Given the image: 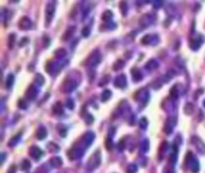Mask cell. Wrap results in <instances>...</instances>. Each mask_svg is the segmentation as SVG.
Returning <instances> with one entry per match:
<instances>
[{"mask_svg":"<svg viewBox=\"0 0 205 173\" xmlns=\"http://www.w3.org/2000/svg\"><path fill=\"white\" fill-rule=\"evenodd\" d=\"M171 96H174V98H177V85L173 87V89L171 90Z\"/></svg>","mask_w":205,"mask_h":173,"instance_id":"obj_32","label":"cell"},{"mask_svg":"<svg viewBox=\"0 0 205 173\" xmlns=\"http://www.w3.org/2000/svg\"><path fill=\"white\" fill-rule=\"evenodd\" d=\"M15 37H16V35L15 34H11V36L8 37L10 40H8V45H10V47H13V43H15Z\"/></svg>","mask_w":205,"mask_h":173,"instance_id":"obj_31","label":"cell"},{"mask_svg":"<svg viewBox=\"0 0 205 173\" xmlns=\"http://www.w3.org/2000/svg\"><path fill=\"white\" fill-rule=\"evenodd\" d=\"M132 75H133V81L135 82H139L140 79H142V72L139 71L138 69H133L132 70Z\"/></svg>","mask_w":205,"mask_h":173,"instance_id":"obj_15","label":"cell"},{"mask_svg":"<svg viewBox=\"0 0 205 173\" xmlns=\"http://www.w3.org/2000/svg\"><path fill=\"white\" fill-rule=\"evenodd\" d=\"M203 104H204V106H205V100H204V102H203Z\"/></svg>","mask_w":205,"mask_h":173,"instance_id":"obj_45","label":"cell"},{"mask_svg":"<svg viewBox=\"0 0 205 173\" xmlns=\"http://www.w3.org/2000/svg\"><path fill=\"white\" fill-rule=\"evenodd\" d=\"M35 173H48V168H47V166L46 165H42V166H40Z\"/></svg>","mask_w":205,"mask_h":173,"instance_id":"obj_20","label":"cell"},{"mask_svg":"<svg viewBox=\"0 0 205 173\" xmlns=\"http://www.w3.org/2000/svg\"><path fill=\"white\" fill-rule=\"evenodd\" d=\"M49 164H50L53 167H60V166H61V164H63V161H61V159H60V158L55 156V158H52V159H50Z\"/></svg>","mask_w":205,"mask_h":173,"instance_id":"obj_11","label":"cell"},{"mask_svg":"<svg viewBox=\"0 0 205 173\" xmlns=\"http://www.w3.org/2000/svg\"><path fill=\"white\" fill-rule=\"evenodd\" d=\"M113 18V13L110 12V11H106L104 13H103V19L104 21H110Z\"/></svg>","mask_w":205,"mask_h":173,"instance_id":"obj_21","label":"cell"},{"mask_svg":"<svg viewBox=\"0 0 205 173\" xmlns=\"http://www.w3.org/2000/svg\"><path fill=\"white\" fill-rule=\"evenodd\" d=\"M94 138H95L94 134H93V132H88V134H85V135L83 136L82 142H84V145H85V147H89V145L91 144V142L94 141Z\"/></svg>","mask_w":205,"mask_h":173,"instance_id":"obj_8","label":"cell"},{"mask_svg":"<svg viewBox=\"0 0 205 173\" xmlns=\"http://www.w3.org/2000/svg\"><path fill=\"white\" fill-rule=\"evenodd\" d=\"M151 23H152V16H151V15H145V16H143L142 19H140V25H142V27H148V25H150Z\"/></svg>","mask_w":205,"mask_h":173,"instance_id":"obj_10","label":"cell"},{"mask_svg":"<svg viewBox=\"0 0 205 173\" xmlns=\"http://www.w3.org/2000/svg\"><path fill=\"white\" fill-rule=\"evenodd\" d=\"M66 105H68V108H73V101H72L71 99H68Z\"/></svg>","mask_w":205,"mask_h":173,"instance_id":"obj_40","label":"cell"},{"mask_svg":"<svg viewBox=\"0 0 205 173\" xmlns=\"http://www.w3.org/2000/svg\"><path fill=\"white\" fill-rule=\"evenodd\" d=\"M100 164H101V154H100V151H95L90 156V159L86 164V167L89 171H94L95 168H97L100 166Z\"/></svg>","mask_w":205,"mask_h":173,"instance_id":"obj_1","label":"cell"},{"mask_svg":"<svg viewBox=\"0 0 205 173\" xmlns=\"http://www.w3.org/2000/svg\"><path fill=\"white\" fill-rule=\"evenodd\" d=\"M30 155L34 158L35 160H38V159L42 156V150H41L38 147L33 145V147L30 148Z\"/></svg>","mask_w":205,"mask_h":173,"instance_id":"obj_7","label":"cell"},{"mask_svg":"<svg viewBox=\"0 0 205 173\" xmlns=\"http://www.w3.org/2000/svg\"><path fill=\"white\" fill-rule=\"evenodd\" d=\"M122 65H124V63H122L121 60H118V62L114 64V70H120L122 68Z\"/></svg>","mask_w":205,"mask_h":173,"instance_id":"obj_30","label":"cell"},{"mask_svg":"<svg viewBox=\"0 0 205 173\" xmlns=\"http://www.w3.org/2000/svg\"><path fill=\"white\" fill-rule=\"evenodd\" d=\"M36 93H37L36 88H35V87H30V88H29V90H28V93H27V96H28V99H30V100H34L35 96H36Z\"/></svg>","mask_w":205,"mask_h":173,"instance_id":"obj_14","label":"cell"},{"mask_svg":"<svg viewBox=\"0 0 205 173\" xmlns=\"http://www.w3.org/2000/svg\"><path fill=\"white\" fill-rule=\"evenodd\" d=\"M13 84V76L12 75H8V78H7V82H6V87L7 88H11Z\"/></svg>","mask_w":205,"mask_h":173,"instance_id":"obj_29","label":"cell"},{"mask_svg":"<svg viewBox=\"0 0 205 173\" xmlns=\"http://www.w3.org/2000/svg\"><path fill=\"white\" fill-rule=\"evenodd\" d=\"M114 84H115L116 87H119V88H124V87L126 85V77H125L124 75L118 76V77L115 78V81H114Z\"/></svg>","mask_w":205,"mask_h":173,"instance_id":"obj_9","label":"cell"},{"mask_svg":"<svg viewBox=\"0 0 205 173\" xmlns=\"http://www.w3.org/2000/svg\"><path fill=\"white\" fill-rule=\"evenodd\" d=\"M54 113L63 114V107H61L60 104H55V106H54Z\"/></svg>","mask_w":205,"mask_h":173,"instance_id":"obj_27","label":"cell"},{"mask_svg":"<svg viewBox=\"0 0 205 173\" xmlns=\"http://www.w3.org/2000/svg\"><path fill=\"white\" fill-rule=\"evenodd\" d=\"M140 124H142V128L145 129V128H146V119H142V120H140Z\"/></svg>","mask_w":205,"mask_h":173,"instance_id":"obj_39","label":"cell"},{"mask_svg":"<svg viewBox=\"0 0 205 173\" xmlns=\"http://www.w3.org/2000/svg\"><path fill=\"white\" fill-rule=\"evenodd\" d=\"M46 135H47V130H46L43 126L38 128V130H37V132H36V137L38 139H43L46 137Z\"/></svg>","mask_w":205,"mask_h":173,"instance_id":"obj_12","label":"cell"},{"mask_svg":"<svg viewBox=\"0 0 205 173\" xmlns=\"http://www.w3.org/2000/svg\"><path fill=\"white\" fill-rule=\"evenodd\" d=\"M18 106H19L21 108H23V109L27 108V101H25V100H19V101H18Z\"/></svg>","mask_w":205,"mask_h":173,"instance_id":"obj_33","label":"cell"},{"mask_svg":"<svg viewBox=\"0 0 205 173\" xmlns=\"http://www.w3.org/2000/svg\"><path fill=\"white\" fill-rule=\"evenodd\" d=\"M29 167H30V162H29L28 160H23V162H22V165H21V168L25 171V170H28Z\"/></svg>","mask_w":205,"mask_h":173,"instance_id":"obj_26","label":"cell"},{"mask_svg":"<svg viewBox=\"0 0 205 173\" xmlns=\"http://www.w3.org/2000/svg\"><path fill=\"white\" fill-rule=\"evenodd\" d=\"M89 34H90L89 28H84V30H83V36H88Z\"/></svg>","mask_w":205,"mask_h":173,"instance_id":"obj_38","label":"cell"},{"mask_svg":"<svg viewBox=\"0 0 205 173\" xmlns=\"http://www.w3.org/2000/svg\"><path fill=\"white\" fill-rule=\"evenodd\" d=\"M76 87H77V82H74V81H72V79H67V81L63 84L61 90L65 91V93H70V91H72Z\"/></svg>","mask_w":205,"mask_h":173,"instance_id":"obj_4","label":"cell"},{"mask_svg":"<svg viewBox=\"0 0 205 173\" xmlns=\"http://www.w3.org/2000/svg\"><path fill=\"white\" fill-rule=\"evenodd\" d=\"M100 60H101L100 52H99V51H94V52L91 53V55L88 58L86 64H88L89 66H95V65H97V64L100 63Z\"/></svg>","mask_w":205,"mask_h":173,"instance_id":"obj_3","label":"cell"},{"mask_svg":"<svg viewBox=\"0 0 205 173\" xmlns=\"http://www.w3.org/2000/svg\"><path fill=\"white\" fill-rule=\"evenodd\" d=\"M191 170H192V172L194 173H197L198 170H199V164H198V161L196 159H193V164L191 165Z\"/></svg>","mask_w":205,"mask_h":173,"instance_id":"obj_18","label":"cell"},{"mask_svg":"<svg viewBox=\"0 0 205 173\" xmlns=\"http://www.w3.org/2000/svg\"><path fill=\"white\" fill-rule=\"evenodd\" d=\"M73 33H74V28L72 27V28H70L67 32L64 34V36H63V40H67V38H70V37L72 36V34H73Z\"/></svg>","mask_w":205,"mask_h":173,"instance_id":"obj_19","label":"cell"},{"mask_svg":"<svg viewBox=\"0 0 205 173\" xmlns=\"http://www.w3.org/2000/svg\"><path fill=\"white\" fill-rule=\"evenodd\" d=\"M5 161V154L2 153V159H1V162H4Z\"/></svg>","mask_w":205,"mask_h":173,"instance_id":"obj_44","label":"cell"},{"mask_svg":"<svg viewBox=\"0 0 205 173\" xmlns=\"http://www.w3.org/2000/svg\"><path fill=\"white\" fill-rule=\"evenodd\" d=\"M85 120H86V123H88V124H91V123H93V120H94V118H93V115H91V114H88Z\"/></svg>","mask_w":205,"mask_h":173,"instance_id":"obj_37","label":"cell"},{"mask_svg":"<svg viewBox=\"0 0 205 173\" xmlns=\"http://www.w3.org/2000/svg\"><path fill=\"white\" fill-rule=\"evenodd\" d=\"M83 149H80L79 147H73L70 151H68V156L71 159H77V158H80L83 155Z\"/></svg>","mask_w":205,"mask_h":173,"instance_id":"obj_6","label":"cell"},{"mask_svg":"<svg viewBox=\"0 0 205 173\" xmlns=\"http://www.w3.org/2000/svg\"><path fill=\"white\" fill-rule=\"evenodd\" d=\"M21 136H22L21 134H17V136H16V137H13V138L11 139V142H10V145H11V147H13V145H16V143H17V141H19V139H21Z\"/></svg>","mask_w":205,"mask_h":173,"instance_id":"obj_25","label":"cell"},{"mask_svg":"<svg viewBox=\"0 0 205 173\" xmlns=\"http://www.w3.org/2000/svg\"><path fill=\"white\" fill-rule=\"evenodd\" d=\"M164 173H174V171H171V170H166V172Z\"/></svg>","mask_w":205,"mask_h":173,"instance_id":"obj_43","label":"cell"},{"mask_svg":"<svg viewBox=\"0 0 205 173\" xmlns=\"http://www.w3.org/2000/svg\"><path fill=\"white\" fill-rule=\"evenodd\" d=\"M54 12H55V1H52V2H49L47 5V10H46V25H48L52 22Z\"/></svg>","mask_w":205,"mask_h":173,"instance_id":"obj_2","label":"cell"},{"mask_svg":"<svg viewBox=\"0 0 205 173\" xmlns=\"http://www.w3.org/2000/svg\"><path fill=\"white\" fill-rule=\"evenodd\" d=\"M157 66H158V63H157L156 60H154V59L150 60V62L146 64V69L148 70H154V69H156Z\"/></svg>","mask_w":205,"mask_h":173,"instance_id":"obj_16","label":"cell"},{"mask_svg":"<svg viewBox=\"0 0 205 173\" xmlns=\"http://www.w3.org/2000/svg\"><path fill=\"white\" fill-rule=\"evenodd\" d=\"M151 35H146V36H144L143 37V40H142V43L143 45H149V43H151Z\"/></svg>","mask_w":205,"mask_h":173,"instance_id":"obj_22","label":"cell"},{"mask_svg":"<svg viewBox=\"0 0 205 173\" xmlns=\"http://www.w3.org/2000/svg\"><path fill=\"white\" fill-rule=\"evenodd\" d=\"M137 166L135 164H131L129 167H127V173H137Z\"/></svg>","mask_w":205,"mask_h":173,"instance_id":"obj_24","label":"cell"},{"mask_svg":"<svg viewBox=\"0 0 205 173\" xmlns=\"http://www.w3.org/2000/svg\"><path fill=\"white\" fill-rule=\"evenodd\" d=\"M190 108H193L192 105L187 104L186 105V107H185V113H186V114H190V113H191V112H190Z\"/></svg>","mask_w":205,"mask_h":173,"instance_id":"obj_36","label":"cell"},{"mask_svg":"<svg viewBox=\"0 0 205 173\" xmlns=\"http://www.w3.org/2000/svg\"><path fill=\"white\" fill-rule=\"evenodd\" d=\"M148 148H149V145H148V141H144V142H143V145H142V150H143V151H146V150H148Z\"/></svg>","mask_w":205,"mask_h":173,"instance_id":"obj_34","label":"cell"},{"mask_svg":"<svg viewBox=\"0 0 205 173\" xmlns=\"http://www.w3.org/2000/svg\"><path fill=\"white\" fill-rule=\"evenodd\" d=\"M107 148H108V149H112V139L110 138L107 139Z\"/></svg>","mask_w":205,"mask_h":173,"instance_id":"obj_41","label":"cell"},{"mask_svg":"<svg viewBox=\"0 0 205 173\" xmlns=\"http://www.w3.org/2000/svg\"><path fill=\"white\" fill-rule=\"evenodd\" d=\"M55 57L57 58H65L66 57V51L64 48H60V49L55 51Z\"/></svg>","mask_w":205,"mask_h":173,"instance_id":"obj_17","label":"cell"},{"mask_svg":"<svg viewBox=\"0 0 205 173\" xmlns=\"http://www.w3.org/2000/svg\"><path fill=\"white\" fill-rule=\"evenodd\" d=\"M18 25H19V28H21L22 30H28V29L31 28L33 24H31L30 18H28V17H22L21 21H19V23H18Z\"/></svg>","mask_w":205,"mask_h":173,"instance_id":"obj_5","label":"cell"},{"mask_svg":"<svg viewBox=\"0 0 205 173\" xmlns=\"http://www.w3.org/2000/svg\"><path fill=\"white\" fill-rule=\"evenodd\" d=\"M203 41H204V37L203 36H200V38L197 41L196 38H193L192 40V42H191V47L193 48V49H198V47H199V45L200 43H203Z\"/></svg>","mask_w":205,"mask_h":173,"instance_id":"obj_13","label":"cell"},{"mask_svg":"<svg viewBox=\"0 0 205 173\" xmlns=\"http://www.w3.org/2000/svg\"><path fill=\"white\" fill-rule=\"evenodd\" d=\"M110 95H112L110 90H106V91H103V94H102V101H106V100H108V99L110 98Z\"/></svg>","mask_w":205,"mask_h":173,"instance_id":"obj_28","label":"cell"},{"mask_svg":"<svg viewBox=\"0 0 205 173\" xmlns=\"http://www.w3.org/2000/svg\"><path fill=\"white\" fill-rule=\"evenodd\" d=\"M47 148H48V150H50V151H58V150H59V147L55 145L54 143H48Z\"/></svg>","mask_w":205,"mask_h":173,"instance_id":"obj_23","label":"cell"},{"mask_svg":"<svg viewBox=\"0 0 205 173\" xmlns=\"http://www.w3.org/2000/svg\"><path fill=\"white\" fill-rule=\"evenodd\" d=\"M36 82H37L38 84H43V83H44V79H43L42 76H37V77H36Z\"/></svg>","mask_w":205,"mask_h":173,"instance_id":"obj_35","label":"cell"},{"mask_svg":"<svg viewBox=\"0 0 205 173\" xmlns=\"http://www.w3.org/2000/svg\"><path fill=\"white\" fill-rule=\"evenodd\" d=\"M15 170H16V167H15V166H12V167H11V171L8 170V173H13L15 172Z\"/></svg>","mask_w":205,"mask_h":173,"instance_id":"obj_42","label":"cell"}]
</instances>
